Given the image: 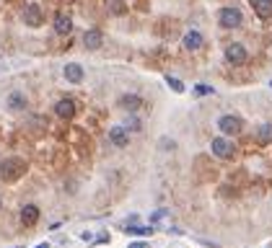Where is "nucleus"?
I'll use <instances>...</instances> for the list:
<instances>
[{"mask_svg": "<svg viewBox=\"0 0 272 248\" xmlns=\"http://www.w3.org/2000/svg\"><path fill=\"white\" fill-rule=\"evenodd\" d=\"M24 173H26V163L21 161V158H5V161L0 163V178H3V181H18Z\"/></svg>", "mask_w": 272, "mask_h": 248, "instance_id": "obj_1", "label": "nucleus"}, {"mask_svg": "<svg viewBox=\"0 0 272 248\" xmlns=\"http://www.w3.org/2000/svg\"><path fill=\"white\" fill-rule=\"evenodd\" d=\"M218 21H220L223 29H239L244 24V16H241V10L236 5H225V8H220Z\"/></svg>", "mask_w": 272, "mask_h": 248, "instance_id": "obj_2", "label": "nucleus"}, {"mask_svg": "<svg viewBox=\"0 0 272 248\" xmlns=\"http://www.w3.org/2000/svg\"><path fill=\"white\" fill-rule=\"evenodd\" d=\"M210 150H213V155H218L220 161H231L233 153H236L233 142H228L225 137H215V140L210 142Z\"/></svg>", "mask_w": 272, "mask_h": 248, "instance_id": "obj_3", "label": "nucleus"}, {"mask_svg": "<svg viewBox=\"0 0 272 248\" xmlns=\"http://www.w3.org/2000/svg\"><path fill=\"white\" fill-rule=\"evenodd\" d=\"M218 129L231 137V134H239V132L244 129V122H241L239 117H233V114H225V117H220V122H218Z\"/></svg>", "mask_w": 272, "mask_h": 248, "instance_id": "obj_4", "label": "nucleus"}, {"mask_svg": "<svg viewBox=\"0 0 272 248\" xmlns=\"http://www.w3.org/2000/svg\"><path fill=\"white\" fill-rule=\"evenodd\" d=\"M42 18H44L42 8H39L37 3H29V5H26V10H24V21H26V26H31V29L42 26Z\"/></svg>", "mask_w": 272, "mask_h": 248, "instance_id": "obj_5", "label": "nucleus"}, {"mask_svg": "<svg viewBox=\"0 0 272 248\" xmlns=\"http://www.w3.org/2000/svg\"><path fill=\"white\" fill-rule=\"evenodd\" d=\"M225 62L244 65L246 62V49L241 47V44H228V47H225Z\"/></svg>", "mask_w": 272, "mask_h": 248, "instance_id": "obj_6", "label": "nucleus"}, {"mask_svg": "<svg viewBox=\"0 0 272 248\" xmlns=\"http://www.w3.org/2000/svg\"><path fill=\"white\" fill-rule=\"evenodd\" d=\"M109 142L117 145V148H124V145H130V129H124V127H111V129H109Z\"/></svg>", "mask_w": 272, "mask_h": 248, "instance_id": "obj_7", "label": "nucleus"}, {"mask_svg": "<svg viewBox=\"0 0 272 248\" xmlns=\"http://www.w3.org/2000/svg\"><path fill=\"white\" fill-rule=\"evenodd\" d=\"M54 111H57L60 119H73L75 117V104H73L70 98H60L57 106H54Z\"/></svg>", "mask_w": 272, "mask_h": 248, "instance_id": "obj_8", "label": "nucleus"}, {"mask_svg": "<svg viewBox=\"0 0 272 248\" xmlns=\"http://www.w3.org/2000/svg\"><path fill=\"white\" fill-rule=\"evenodd\" d=\"M21 222H24L26 228H34V225L39 222V207H34V205H26L24 209H21Z\"/></svg>", "mask_w": 272, "mask_h": 248, "instance_id": "obj_9", "label": "nucleus"}, {"mask_svg": "<svg viewBox=\"0 0 272 248\" xmlns=\"http://www.w3.org/2000/svg\"><path fill=\"white\" fill-rule=\"evenodd\" d=\"M83 44H86L88 49H99L101 44H104V37H101L99 29H88V31L83 34Z\"/></svg>", "mask_w": 272, "mask_h": 248, "instance_id": "obj_10", "label": "nucleus"}, {"mask_svg": "<svg viewBox=\"0 0 272 248\" xmlns=\"http://www.w3.org/2000/svg\"><path fill=\"white\" fill-rule=\"evenodd\" d=\"M119 106H122L124 111H138V109L143 106V98H140L138 93H124V96L119 98Z\"/></svg>", "mask_w": 272, "mask_h": 248, "instance_id": "obj_11", "label": "nucleus"}, {"mask_svg": "<svg viewBox=\"0 0 272 248\" xmlns=\"http://www.w3.org/2000/svg\"><path fill=\"white\" fill-rule=\"evenodd\" d=\"M252 5H254V13L262 21L272 18V0H252Z\"/></svg>", "mask_w": 272, "mask_h": 248, "instance_id": "obj_12", "label": "nucleus"}, {"mask_svg": "<svg viewBox=\"0 0 272 248\" xmlns=\"http://www.w3.org/2000/svg\"><path fill=\"white\" fill-rule=\"evenodd\" d=\"M202 44H205V39H202L200 31H187V34H184V49L195 52V49L202 47Z\"/></svg>", "mask_w": 272, "mask_h": 248, "instance_id": "obj_13", "label": "nucleus"}, {"mask_svg": "<svg viewBox=\"0 0 272 248\" xmlns=\"http://www.w3.org/2000/svg\"><path fill=\"white\" fill-rule=\"evenodd\" d=\"M65 78H67L70 83H81V81H83V67L78 65V62L65 65Z\"/></svg>", "mask_w": 272, "mask_h": 248, "instance_id": "obj_14", "label": "nucleus"}, {"mask_svg": "<svg viewBox=\"0 0 272 248\" xmlns=\"http://www.w3.org/2000/svg\"><path fill=\"white\" fill-rule=\"evenodd\" d=\"M54 31H57V34H62V37H65V34H70L73 31V21H70V16H57V18H54Z\"/></svg>", "mask_w": 272, "mask_h": 248, "instance_id": "obj_15", "label": "nucleus"}, {"mask_svg": "<svg viewBox=\"0 0 272 248\" xmlns=\"http://www.w3.org/2000/svg\"><path fill=\"white\" fill-rule=\"evenodd\" d=\"M8 109H13V111L26 109V96H21L18 91H13V93L8 96Z\"/></svg>", "mask_w": 272, "mask_h": 248, "instance_id": "obj_16", "label": "nucleus"}, {"mask_svg": "<svg viewBox=\"0 0 272 248\" xmlns=\"http://www.w3.org/2000/svg\"><path fill=\"white\" fill-rule=\"evenodd\" d=\"M257 142L259 145H270L272 142V124H262L257 129Z\"/></svg>", "mask_w": 272, "mask_h": 248, "instance_id": "obj_17", "label": "nucleus"}, {"mask_svg": "<svg viewBox=\"0 0 272 248\" xmlns=\"http://www.w3.org/2000/svg\"><path fill=\"white\" fill-rule=\"evenodd\" d=\"M127 233H132V235H151L153 233V228H140V225H135V217L127 222V228H124Z\"/></svg>", "mask_w": 272, "mask_h": 248, "instance_id": "obj_18", "label": "nucleus"}, {"mask_svg": "<svg viewBox=\"0 0 272 248\" xmlns=\"http://www.w3.org/2000/svg\"><path fill=\"white\" fill-rule=\"evenodd\" d=\"M213 93V88L208 85V83H200V85H195V96H210Z\"/></svg>", "mask_w": 272, "mask_h": 248, "instance_id": "obj_19", "label": "nucleus"}, {"mask_svg": "<svg viewBox=\"0 0 272 248\" xmlns=\"http://www.w3.org/2000/svg\"><path fill=\"white\" fill-rule=\"evenodd\" d=\"M166 83H168V85H171V88H174V91H176V93H181V91H184V85H181V81H176V78H171V75H168V78H166Z\"/></svg>", "mask_w": 272, "mask_h": 248, "instance_id": "obj_20", "label": "nucleus"}, {"mask_svg": "<svg viewBox=\"0 0 272 248\" xmlns=\"http://www.w3.org/2000/svg\"><path fill=\"white\" fill-rule=\"evenodd\" d=\"M111 10H114V13H124V3L122 0H111Z\"/></svg>", "mask_w": 272, "mask_h": 248, "instance_id": "obj_21", "label": "nucleus"}, {"mask_svg": "<svg viewBox=\"0 0 272 248\" xmlns=\"http://www.w3.org/2000/svg\"><path fill=\"white\" fill-rule=\"evenodd\" d=\"M127 248H148V243H143V241H138V243H130Z\"/></svg>", "mask_w": 272, "mask_h": 248, "instance_id": "obj_22", "label": "nucleus"}, {"mask_svg": "<svg viewBox=\"0 0 272 248\" xmlns=\"http://www.w3.org/2000/svg\"><path fill=\"white\" fill-rule=\"evenodd\" d=\"M37 248H50V246H47V243H39V246H37Z\"/></svg>", "mask_w": 272, "mask_h": 248, "instance_id": "obj_23", "label": "nucleus"}]
</instances>
